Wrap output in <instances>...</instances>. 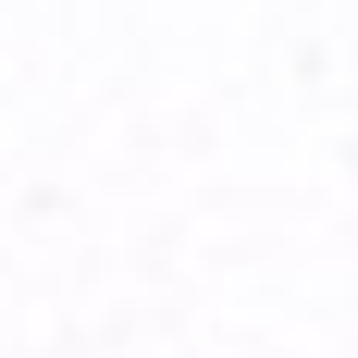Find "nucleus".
<instances>
[]
</instances>
